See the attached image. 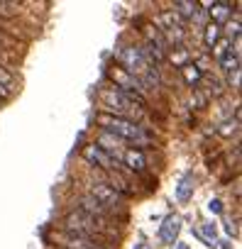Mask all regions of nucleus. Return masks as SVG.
<instances>
[{
    "mask_svg": "<svg viewBox=\"0 0 242 249\" xmlns=\"http://www.w3.org/2000/svg\"><path fill=\"white\" fill-rule=\"evenodd\" d=\"M61 249H105L100 242L95 239H88V237H76V234H66L64 232V239H61Z\"/></svg>",
    "mask_w": 242,
    "mask_h": 249,
    "instance_id": "9b49d317",
    "label": "nucleus"
},
{
    "mask_svg": "<svg viewBox=\"0 0 242 249\" xmlns=\"http://www.w3.org/2000/svg\"><path fill=\"white\" fill-rule=\"evenodd\" d=\"M110 78H112V83H115V88H117V90L130 93V95H140V98H145V86L140 83V78L130 76L125 69H120V66L110 69Z\"/></svg>",
    "mask_w": 242,
    "mask_h": 249,
    "instance_id": "0eeeda50",
    "label": "nucleus"
},
{
    "mask_svg": "<svg viewBox=\"0 0 242 249\" xmlns=\"http://www.w3.org/2000/svg\"><path fill=\"white\" fill-rule=\"evenodd\" d=\"M0 86H5L8 90H13V86H15V78H13V73H8L3 66H0Z\"/></svg>",
    "mask_w": 242,
    "mask_h": 249,
    "instance_id": "aec40b11",
    "label": "nucleus"
},
{
    "mask_svg": "<svg viewBox=\"0 0 242 249\" xmlns=\"http://www.w3.org/2000/svg\"><path fill=\"white\" fill-rule=\"evenodd\" d=\"M157 22H159V32H162V37L167 39L169 47L184 42V37H186V25H184V20H181L174 10H164V13H159Z\"/></svg>",
    "mask_w": 242,
    "mask_h": 249,
    "instance_id": "20e7f679",
    "label": "nucleus"
},
{
    "mask_svg": "<svg viewBox=\"0 0 242 249\" xmlns=\"http://www.w3.org/2000/svg\"><path fill=\"white\" fill-rule=\"evenodd\" d=\"M220 37H223V30H220L215 22H208L205 30H203V44H205L208 49H215L218 42H220Z\"/></svg>",
    "mask_w": 242,
    "mask_h": 249,
    "instance_id": "dca6fc26",
    "label": "nucleus"
},
{
    "mask_svg": "<svg viewBox=\"0 0 242 249\" xmlns=\"http://www.w3.org/2000/svg\"><path fill=\"white\" fill-rule=\"evenodd\" d=\"M193 188H196L193 186V174H184L179 186H176V200L179 203H188L193 198Z\"/></svg>",
    "mask_w": 242,
    "mask_h": 249,
    "instance_id": "2eb2a0df",
    "label": "nucleus"
},
{
    "mask_svg": "<svg viewBox=\"0 0 242 249\" xmlns=\"http://www.w3.org/2000/svg\"><path fill=\"white\" fill-rule=\"evenodd\" d=\"M196 234L203 239V244H205V247H215L218 230H215V225H213V222H203V225H201V230H198Z\"/></svg>",
    "mask_w": 242,
    "mask_h": 249,
    "instance_id": "f3484780",
    "label": "nucleus"
},
{
    "mask_svg": "<svg viewBox=\"0 0 242 249\" xmlns=\"http://www.w3.org/2000/svg\"><path fill=\"white\" fill-rule=\"evenodd\" d=\"M179 232H181V217H176V215H169L162 225H159V239L164 242V244H174V242H179L176 237H179Z\"/></svg>",
    "mask_w": 242,
    "mask_h": 249,
    "instance_id": "1a4fd4ad",
    "label": "nucleus"
},
{
    "mask_svg": "<svg viewBox=\"0 0 242 249\" xmlns=\"http://www.w3.org/2000/svg\"><path fill=\"white\" fill-rule=\"evenodd\" d=\"M181 71H184V76H186V83L193 86V88H196V86L201 83V78H203V71H201L196 64H184Z\"/></svg>",
    "mask_w": 242,
    "mask_h": 249,
    "instance_id": "a211bd4d",
    "label": "nucleus"
},
{
    "mask_svg": "<svg viewBox=\"0 0 242 249\" xmlns=\"http://www.w3.org/2000/svg\"><path fill=\"white\" fill-rule=\"evenodd\" d=\"M225 232H227L230 237H237V234H240V230H237V222H235V220H225Z\"/></svg>",
    "mask_w": 242,
    "mask_h": 249,
    "instance_id": "4be33fe9",
    "label": "nucleus"
},
{
    "mask_svg": "<svg viewBox=\"0 0 242 249\" xmlns=\"http://www.w3.org/2000/svg\"><path fill=\"white\" fill-rule=\"evenodd\" d=\"M88 196H93L108 213H115V210H120L123 208V203H125V198L120 196L115 188H110L105 181H91V191H88Z\"/></svg>",
    "mask_w": 242,
    "mask_h": 249,
    "instance_id": "423d86ee",
    "label": "nucleus"
},
{
    "mask_svg": "<svg viewBox=\"0 0 242 249\" xmlns=\"http://www.w3.org/2000/svg\"><path fill=\"white\" fill-rule=\"evenodd\" d=\"M100 222L103 220H95V217H91V215H86L81 210H74L64 220V232L66 234H76V237H88V239H95L98 242L105 232L110 234V230L105 225H100Z\"/></svg>",
    "mask_w": 242,
    "mask_h": 249,
    "instance_id": "7ed1b4c3",
    "label": "nucleus"
},
{
    "mask_svg": "<svg viewBox=\"0 0 242 249\" xmlns=\"http://www.w3.org/2000/svg\"><path fill=\"white\" fill-rule=\"evenodd\" d=\"M169 249H188V244H184V242H174Z\"/></svg>",
    "mask_w": 242,
    "mask_h": 249,
    "instance_id": "b1692460",
    "label": "nucleus"
},
{
    "mask_svg": "<svg viewBox=\"0 0 242 249\" xmlns=\"http://www.w3.org/2000/svg\"><path fill=\"white\" fill-rule=\"evenodd\" d=\"M78 210L81 213H86V215H91V217H95V220H105L110 213L93 198V196H88V193H83L81 198H78Z\"/></svg>",
    "mask_w": 242,
    "mask_h": 249,
    "instance_id": "9d476101",
    "label": "nucleus"
},
{
    "mask_svg": "<svg viewBox=\"0 0 242 249\" xmlns=\"http://www.w3.org/2000/svg\"><path fill=\"white\" fill-rule=\"evenodd\" d=\"M171 10H174L184 22H186V20H196V18L201 15V5H198V3H191V0H176Z\"/></svg>",
    "mask_w": 242,
    "mask_h": 249,
    "instance_id": "4468645a",
    "label": "nucleus"
},
{
    "mask_svg": "<svg viewBox=\"0 0 242 249\" xmlns=\"http://www.w3.org/2000/svg\"><path fill=\"white\" fill-rule=\"evenodd\" d=\"M100 103H103V107H105V115L125 117V120H132V115L137 117V115L147 107V98L123 93V90H117L115 86L100 90Z\"/></svg>",
    "mask_w": 242,
    "mask_h": 249,
    "instance_id": "f03ea898",
    "label": "nucleus"
},
{
    "mask_svg": "<svg viewBox=\"0 0 242 249\" xmlns=\"http://www.w3.org/2000/svg\"><path fill=\"white\" fill-rule=\"evenodd\" d=\"M205 8H210V10H208L210 22H215L218 27L232 18V5H230V3H208Z\"/></svg>",
    "mask_w": 242,
    "mask_h": 249,
    "instance_id": "ddd939ff",
    "label": "nucleus"
},
{
    "mask_svg": "<svg viewBox=\"0 0 242 249\" xmlns=\"http://www.w3.org/2000/svg\"><path fill=\"white\" fill-rule=\"evenodd\" d=\"M208 210H210L213 215H220V213H223V203H220L218 198H210V200H208Z\"/></svg>",
    "mask_w": 242,
    "mask_h": 249,
    "instance_id": "412c9836",
    "label": "nucleus"
},
{
    "mask_svg": "<svg viewBox=\"0 0 242 249\" xmlns=\"http://www.w3.org/2000/svg\"><path fill=\"white\" fill-rule=\"evenodd\" d=\"M98 124L103 127V132L123 140L125 144H132L135 147H147L152 142V137L145 132V127H140V124L135 120H125V117H115V115H98Z\"/></svg>",
    "mask_w": 242,
    "mask_h": 249,
    "instance_id": "f257e3e1",
    "label": "nucleus"
},
{
    "mask_svg": "<svg viewBox=\"0 0 242 249\" xmlns=\"http://www.w3.org/2000/svg\"><path fill=\"white\" fill-rule=\"evenodd\" d=\"M120 164L128 166L130 171H145L147 169V159H145V154L140 149H125V154L120 157Z\"/></svg>",
    "mask_w": 242,
    "mask_h": 249,
    "instance_id": "f8f14e48",
    "label": "nucleus"
},
{
    "mask_svg": "<svg viewBox=\"0 0 242 249\" xmlns=\"http://www.w3.org/2000/svg\"><path fill=\"white\" fill-rule=\"evenodd\" d=\"M237 124H240V122H237V117H235V120H227V122H223V124H220V135L230 137L232 132H237Z\"/></svg>",
    "mask_w": 242,
    "mask_h": 249,
    "instance_id": "6ab92c4d",
    "label": "nucleus"
},
{
    "mask_svg": "<svg viewBox=\"0 0 242 249\" xmlns=\"http://www.w3.org/2000/svg\"><path fill=\"white\" fill-rule=\"evenodd\" d=\"M83 159H86L91 166H98V169L110 171V174H128L123 164H120L115 157H110L105 149H100L95 142H93V144H88V147H83Z\"/></svg>",
    "mask_w": 242,
    "mask_h": 249,
    "instance_id": "39448f33",
    "label": "nucleus"
},
{
    "mask_svg": "<svg viewBox=\"0 0 242 249\" xmlns=\"http://www.w3.org/2000/svg\"><path fill=\"white\" fill-rule=\"evenodd\" d=\"M215 56H218V64L223 71H227V73L240 71V49H235L230 42H223L220 47H215Z\"/></svg>",
    "mask_w": 242,
    "mask_h": 249,
    "instance_id": "6e6552de",
    "label": "nucleus"
},
{
    "mask_svg": "<svg viewBox=\"0 0 242 249\" xmlns=\"http://www.w3.org/2000/svg\"><path fill=\"white\" fill-rule=\"evenodd\" d=\"M8 98H10V90L5 86H0V100H8Z\"/></svg>",
    "mask_w": 242,
    "mask_h": 249,
    "instance_id": "5701e85b",
    "label": "nucleus"
}]
</instances>
